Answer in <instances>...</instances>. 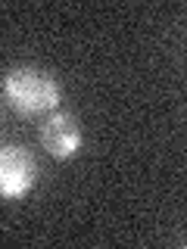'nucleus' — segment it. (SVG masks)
<instances>
[{
    "mask_svg": "<svg viewBox=\"0 0 187 249\" xmlns=\"http://www.w3.org/2000/svg\"><path fill=\"white\" fill-rule=\"evenodd\" d=\"M3 97L16 112L37 115L59 103V84L50 72L35 66H19L3 78Z\"/></svg>",
    "mask_w": 187,
    "mask_h": 249,
    "instance_id": "1",
    "label": "nucleus"
},
{
    "mask_svg": "<svg viewBox=\"0 0 187 249\" xmlns=\"http://www.w3.org/2000/svg\"><path fill=\"white\" fill-rule=\"evenodd\" d=\"M37 162L25 146H0V196L19 199L35 187Z\"/></svg>",
    "mask_w": 187,
    "mask_h": 249,
    "instance_id": "2",
    "label": "nucleus"
},
{
    "mask_svg": "<svg viewBox=\"0 0 187 249\" xmlns=\"http://www.w3.org/2000/svg\"><path fill=\"white\" fill-rule=\"evenodd\" d=\"M41 143L53 159H72L81 150V124L69 112L50 115V122L41 128Z\"/></svg>",
    "mask_w": 187,
    "mask_h": 249,
    "instance_id": "3",
    "label": "nucleus"
}]
</instances>
